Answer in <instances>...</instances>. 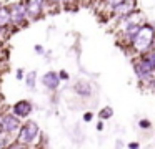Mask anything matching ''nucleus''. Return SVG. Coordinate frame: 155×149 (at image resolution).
<instances>
[{"label": "nucleus", "mask_w": 155, "mask_h": 149, "mask_svg": "<svg viewBox=\"0 0 155 149\" xmlns=\"http://www.w3.org/2000/svg\"><path fill=\"white\" fill-rule=\"evenodd\" d=\"M153 46H155V25H152V23H148V22H143L142 28L138 30L135 38L132 40L130 48L134 50L137 55H140V53L148 51V50L153 48Z\"/></svg>", "instance_id": "1"}, {"label": "nucleus", "mask_w": 155, "mask_h": 149, "mask_svg": "<svg viewBox=\"0 0 155 149\" xmlns=\"http://www.w3.org/2000/svg\"><path fill=\"white\" fill-rule=\"evenodd\" d=\"M38 134H40V128H38V124L35 121H32V119H28L27 123H24V124L20 126L15 142L24 144V146H28L38 138Z\"/></svg>", "instance_id": "2"}, {"label": "nucleus", "mask_w": 155, "mask_h": 149, "mask_svg": "<svg viewBox=\"0 0 155 149\" xmlns=\"http://www.w3.org/2000/svg\"><path fill=\"white\" fill-rule=\"evenodd\" d=\"M8 8H10V18H12V25L14 26L24 28V25H27V22L30 23V20H28V17H27V10H25L24 0L10 3Z\"/></svg>", "instance_id": "3"}, {"label": "nucleus", "mask_w": 155, "mask_h": 149, "mask_svg": "<svg viewBox=\"0 0 155 149\" xmlns=\"http://www.w3.org/2000/svg\"><path fill=\"white\" fill-rule=\"evenodd\" d=\"M22 123H20V118L14 114V113H7V114H2L0 116V131L5 132V134H14L20 129Z\"/></svg>", "instance_id": "4"}, {"label": "nucleus", "mask_w": 155, "mask_h": 149, "mask_svg": "<svg viewBox=\"0 0 155 149\" xmlns=\"http://www.w3.org/2000/svg\"><path fill=\"white\" fill-rule=\"evenodd\" d=\"M25 10H27V17L30 22L42 18L45 8H47V2L45 0H24Z\"/></svg>", "instance_id": "5"}, {"label": "nucleus", "mask_w": 155, "mask_h": 149, "mask_svg": "<svg viewBox=\"0 0 155 149\" xmlns=\"http://www.w3.org/2000/svg\"><path fill=\"white\" fill-rule=\"evenodd\" d=\"M32 111H34V104H32V101H28V99H20V101H17L12 106V113L20 119L28 118Z\"/></svg>", "instance_id": "6"}, {"label": "nucleus", "mask_w": 155, "mask_h": 149, "mask_svg": "<svg viewBox=\"0 0 155 149\" xmlns=\"http://www.w3.org/2000/svg\"><path fill=\"white\" fill-rule=\"evenodd\" d=\"M42 85L45 86L47 89H50V91H57L58 86H60V78H58V71H54V70H50V71L44 73L40 78Z\"/></svg>", "instance_id": "7"}, {"label": "nucleus", "mask_w": 155, "mask_h": 149, "mask_svg": "<svg viewBox=\"0 0 155 149\" xmlns=\"http://www.w3.org/2000/svg\"><path fill=\"white\" fill-rule=\"evenodd\" d=\"M137 8V2L135 0H124V2H120L118 5H115L114 8L110 10V13L114 17H120V15H125V13L132 12V10Z\"/></svg>", "instance_id": "8"}, {"label": "nucleus", "mask_w": 155, "mask_h": 149, "mask_svg": "<svg viewBox=\"0 0 155 149\" xmlns=\"http://www.w3.org/2000/svg\"><path fill=\"white\" fill-rule=\"evenodd\" d=\"M74 91L77 93L78 96H82V98H90L94 89H92V83L88 81V79H78L74 85Z\"/></svg>", "instance_id": "9"}, {"label": "nucleus", "mask_w": 155, "mask_h": 149, "mask_svg": "<svg viewBox=\"0 0 155 149\" xmlns=\"http://www.w3.org/2000/svg\"><path fill=\"white\" fill-rule=\"evenodd\" d=\"M10 25H12L10 8H8V5H0V28L7 30Z\"/></svg>", "instance_id": "10"}, {"label": "nucleus", "mask_w": 155, "mask_h": 149, "mask_svg": "<svg viewBox=\"0 0 155 149\" xmlns=\"http://www.w3.org/2000/svg\"><path fill=\"white\" fill-rule=\"evenodd\" d=\"M24 81H25V85H27V88L34 89V88H35V85H37V71H35V70L28 71L27 75H25Z\"/></svg>", "instance_id": "11"}, {"label": "nucleus", "mask_w": 155, "mask_h": 149, "mask_svg": "<svg viewBox=\"0 0 155 149\" xmlns=\"http://www.w3.org/2000/svg\"><path fill=\"white\" fill-rule=\"evenodd\" d=\"M112 116H114V109H112V106H104V108L98 111V118L104 121V119H110Z\"/></svg>", "instance_id": "12"}, {"label": "nucleus", "mask_w": 155, "mask_h": 149, "mask_svg": "<svg viewBox=\"0 0 155 149\" xmlns=\"http://www.w3.org/2000/svg\"><path fill=\"white\" fill-rule=\"evenodd\" d=\"M102 2H104V5H105V7H107L108 12H110V10L114 8L115 5H118V3L124 2V0H102Z\"/></svg>", "instance_id": "13"}, {"label": "nucleus", "mask_w": 155, "mask_h": 149, "mask_svg": "<svg viewBox=\"0 0 155 149\" xmlns=\"http://www.w3.org/2000/svg\"><path fill=\"white\" fill-rule=\"evenodd\" d=\"M58 78H60V81H68V79H70V75H68L67 70H60V71H58Z\"/></svg>", "instance_id": "14"}, {"label": "nucleus", "mask_w": 155, "mask_h": 149, "mask_svg": "<svg viewBox=\"0 0 155 149\" xmlns=\"http://www.w3.org/2000/svg\"><path fill=\"white\" fill-rule=\"evenodd\" d=\"M138 128H142V129H150V128H152V123L148 121V119H140V121H138Z\"/></svg>", "instance_id": "15"}, {"label": "nucleus", "mask_w": 155, "mask_h": 149, "mask_svg": "<svg viewBox=\"0 0 155 149\" xmlns=\"http://www.w3.org/2000/svg\"><path fill=\"white\" fill-rule=\"evenodd\" d=\"M34 50H35V53H37V55H40V56H44V55H45V51H47V50H45L44 46L40 45V43H37V45L34 46Z\"/></svg>", "instance_id": "16"}, {"label": "nucleus", "mask_w": 155, "mask_h": 149, "mask_svg": "<svg viewBox=\"0 0 155 149\" xmlns=\"http://www.w3.org/2000/svg\"><path fill=\"white\" fill-rule=\"evenodd\" d=\"M15 78H17V79H24L25 78V70L24 68H18L17 71H15Z\"/></svg>", "instance_id": "17"}, {"label": "nucleus", "mask_w": 155, "mask_h": 149, "mask_svg": "<svg viewBox=\"0 0 155 149\" xmlns=\"http://www.w3.org/2000/svg\"><path fill=\"white\" fill-rule=\"evenodd\" d=\"M92 119H94V113L88 111V113H85V114H84V121H85V123H90Z\"/></svg>", "instance_id": "18"}, {"label": "nucleus", "mask_w": 155, "mask_h": 149, "mask_svg": "<svg viewBox=\"0 0 155 149\" xmlns=\"http://www.w3.org/2000/svg\"><path fill=\"white\" fill-rule=\"evenodd\" d=\"M47 2V7H54V5H60L62 0H45Z\"/></svg>", "instance_id": "19"}, {"label": "nucleus", "mask_w": 155, "mask_h": 149, "mask_svg": "<svg viewBox=\"0 0 155 149\" xmlns=\"http://www.w3.org/2000/svg\"><path fill=\"white\" fill-rule=\"evenodd\" d=\"M127 146H128V149H140V144H138V142H135V141L134 142H128Z\"/></svg>", "instance_id": "20"}, {"label": "nucleus", "mask_w": 155, "mask_h": 149, "mask_svg": "<svg viewBox=\"0 0 155 149\" xmlns=\"http://www.w3.org/2000/svg\"><path fill=\"white\" fill-rule=\"evenodd\" d=\"M104 128H105V126H104V121L100 119V121L97 123V131H104Z\"/></svg>", "instance_id": "21"}, {"label": "nucleus", "mask_w": 155, "mask_h": 149, "mask_svg": "<svg viewBox=\"0 0 155 149\" xmlns=\"http://www.w3.org/2000/svg\"><path fill=\"white\" fill-rule=\"evenodd\" d=\"M122 146H124V142H122V141H120V139H118V141H117V147H115V149H120V147H122Z\"/></svg>", "instance_id": "22"}, {"label": "nucleus", "mask_w": 155, "mask_h": 149, "mask_svg": "<svg viewBox=\"0 0 155 149\" xmlns=\"http://www.w3.org/2000/svg\"><path fill=\"white\" fill-rule=\"evenodd\" d=\"M2 45H4V40L0 38V48H2Z\"/></svg>", "instance_id": "23"}, {"label": "nucleus", "mask_w": 155, "mask_h": 149, "mask_svg": "<svg viewBox=\"0 0 155 149\" xmlns=\"http://www.w3.org/2000/svg\"><path fill=\"white\" fill-rule=\"evenodd\" d=\"M0 134H2V131H0Z\"/></svg>", "instance_id": "24"}]
</instances>
